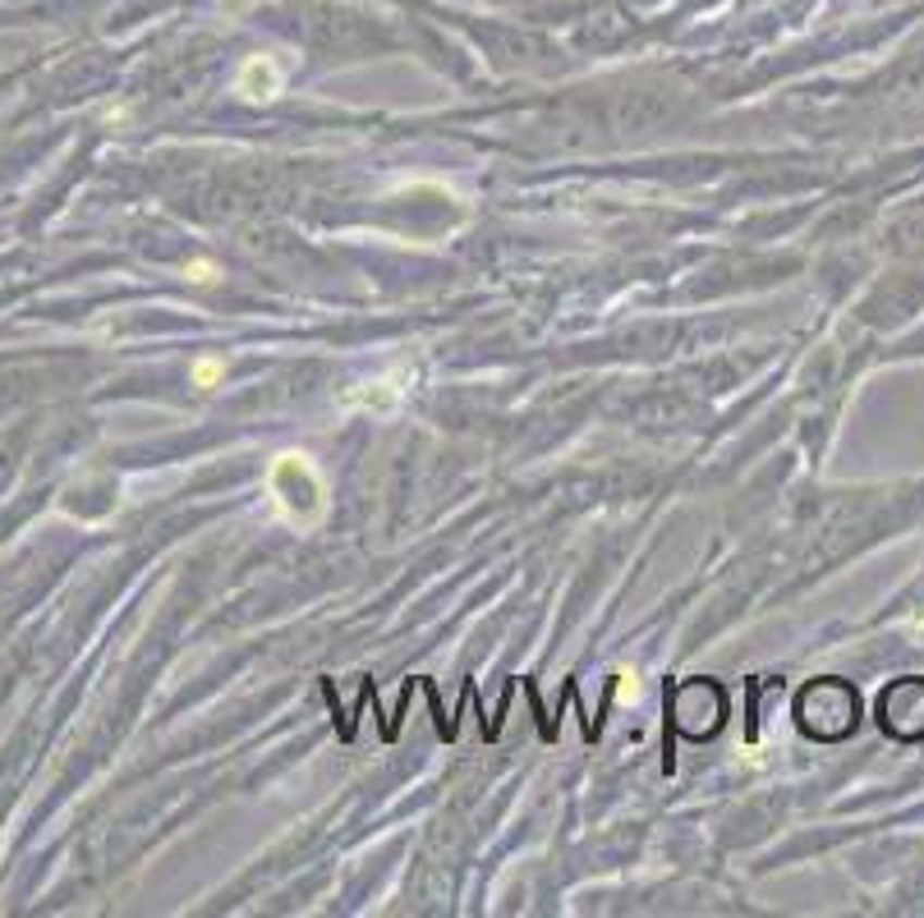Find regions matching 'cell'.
I'll list each match as a JSON object with an SVG mask.
<instances>
[{
  "label": "cell",
  "instance_id": "cell-1",
  "mask_svg": "<svg viewBox=\"0 0 924 918\" xmlns=\"http://www.w3.org/2000/svg\"><path fill=\"white\" fill-rule=\"evenodd\" d=\"M221 377H225V363L221 359H194V368H189V382L202 386V390L221 386Z\"/></svg>",
  "mask_w": 924,
  "mask_h": 918
},
{
  "label": "cell",
  "instance_id": "cell-2",
  "mask_svg": "<svg viewBox=\"0 0 924 918\" xmlns=\"http://www.w3.org/2000/svg\"><path fill=\"white\" fill-rule=\"evenodd\" d=\"M189 281L212 285V281H217V266H212V262H202V258H198V262H189Z\"/></svg>",
  "mask_w": 924,
  "mask_h": 918
}]
</instances>
